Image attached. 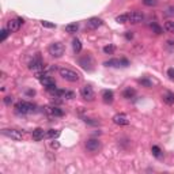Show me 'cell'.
Instances as JSON below:
<instances>
[{"label":"cell","mask_w":174,"mask_h":174,"mask_svg":"<svg viewBox=\"0 0 174 174\" xmlns=\"http://www.w3.org/2000/svg\"><path fill=\"white\" fill-rule=\"evenodd\" d=\"M37 109V106L31 102H26V101H20L15 105V110L17 113L19 114H30V113H34Z\"/></svg>","instance_id":"cell-1"},{"label":"cell","mask_w":174,"mask_h":174,"mask_svg":"<svg viewBox=\"0 0 174 174\" xmlns=\"http://www.w3.org/2000/svg\"><path fill=\"white\" fill-rule=\"evenodd\" d=\"M59 74H60V76L63 78V79H65V80L68 82H78L79 79H80V75L78 74L76 71L74 70H70V68H60L59 70Z\"/></svg>","instance_id":"cell-2"},{"label":"cell","mask_w":174,"mask_h":174,"mask_svg":"<svg viewBox=\"0 0 174 174\" xmlns=\"http://www.w3.org/2000/svg\"><path fill=\"white\" fill-rule=\"evenodd\" d=\"M64 50H65V48H64V45L60 42H53V44H50V46H49V53L53 57H56V59L63 56Z\"/></svg>","instance_id":"cell-3"},{"label":"cell","mask_w":174,"mask_h":174,"mask_svg":"<svg viewBox=\"0 0 174 174\" xmlns=\"http://www.w3.org/2000/svg\"><path fill=\"white\" fill-rule=\"evenodd\" d=\"M1 133L4 135V136L10 137V139H12V140H22L25 136V133L22 132V130L19 129H3L1 130Z\"/></svg>","instance_id":"cell-4"},{"label":"cell","mask_w":174,"mask_h":174,"mask_svg":"<svg viewBox=\"0 0 174 174\" xmlns=\"http://www.w3.org/2000/svg\"><path fill=\"white\" fill-rule=\"evenodd\" d=\"M104 65L106 67H114V68H118V67H128L129 65V61L127 59H110L104 63Z\"/></svg>","instance_id":"cell-5"},{"label":"cell","mask_w":174,"mask_h":174,"mask_svg":"<svg viewBox=\"0 0 174 174\" xmlns=\"http://www.w3.org/2000/svg\"><path fill=\"white\" fill-rule=\"evenodd\" d=\"M79 65H80L83 70L86 71H91L93 70V65H94V61H93V57L91 54H84L79 59Z\"/></svg>","instance_id":"cell-6"},{"label":"cell","mask_w":174,"mask_h":174,"mask_svg":"<svg viewBox=\"0 0 174 174\" xmlns=\"http://www.w3.org/2000/svg\"><path fill=\"white\" fill-rule=\"evenodd\" d=\"M86 150L90 151V152H97L101 150V141L98 139H90V140L86 141Z\"/></svg>","instance_id":"cell-7"},{"label":"cell","mask_w":174,"mask_h":174,"mask_svg":"<svg viewBox=\"0 0 174 174\" xmlns=\"http://www.w3.org/2000/svg\"><path fill=\"white\" fill-rule=\"evenodd\" d=\"M143 19H144V15L140 11H132V12L128 14V22H130V23H133V25L143 22Z\"/></svg>","instance_id":"cell-8"},{"label":"cell","mask_w":174,"mask_h":174,"mask_svg":"<svg viewBox=\"0 0 174 174\" xmlns=\"http://www.w3.org/2000/svg\"><path fill=\"white\" fill-rule=\"evenodd\" d=\"M22 25H23V19H20V18H15V19L8 20L7 29H8L11 33H14V31H18V30H19Z\"/></svg>","instance_id":"cell-9"},{"label":"cell","mask_w":174,"mask_h":174,"mask_svg":"<svg viewBox=\"0 0 174 174\" xmlns=\"http://www.w3.org/2000/svg\"><path fill=\"white\" fill-rule=\"evenodd\" d=\"M80 94H82V98L86 101H94L95 98V94H94L93 88L90 86H83L80 90Z\"/></svg>","instance_id":"cell-10"},{"label":"cell","mask_w":174,"mask_h":174,"mask_svg":"<svg viewBox=\"0 0 174 174\" xmlns=\"http://www.w3.org/2000/svg\"><path fill=\"white\" fill-rule=\"evenodd\" d=\"M29 68L31 71H36V72H40V71L44 70V61L41 60L40 57H36L29 63Z\"/></svg>","instance_id":"cell-11"},{"label":"cell","mask_w":174,"mask_h":174,"mask_svg":"<svg viewBox=\"0 0 174 174\" xmlns=\"http://www.w3.org/2000/svg\"><path fill=\"white\" fill-rule=\"evenodd\" d=\"M113 123L116 125H128L129 124V120H128V116L124 113H118L113 117Z\"/></svg>","instance_id":"cell-12"},{"label":"cell","mask_w":174,"mask_h":174,"mask_svg":"<svg viewBox=\"0 0 174 174\" xmlns=\"http://www.w3.org/2000/svg\"><path fill=\"white\" fill-rule=\"evenodd\" d=\"M40 82H41V84H42L44 87H46V90L48 88H53V87H56V82H54V79H52L49 75L42 76L40 79Z\"/></svg>","instance_id":"cell-13"},{"label":"cell","mask_w":174,"mask_h":174,"mask_svg":"<svg viewBox=\"0 0 174 174\" xmlns=\"http://www.w3.org/2000/svg\"><path fill=\"white\" fill-rule=\"evenodd\" d=\"M102 19H99V18H90V19L86 22L87 27L88 29H91V30H95V29H98V27L102 26Z\"/></svg>","instance_id":"cell-14"},{"label":"cell","mask_w":174,"mask_h":174,"mask_svg":"<svg viewBox=\"0 0 174 174\" xmlns=\"http://www.w3.org/2000/svg\"><path fill=\"white\" fill-rule=\"evenodd\" d=\"M46 109V113L50 114V116H53V117H63L64 116V112L61 110L59 106H49V107H45Z\"/></svg>","instance_id":"cell-15"},{"label":"cell","mask_w":174,"mask_h":174,"mask_svg":"<svg viewBox=\"0 0 174 174\" xmlns=\"http://www.w3.org/2000/svg\"><path fill=\"white\" fill-rule=\"evenodd\" d=\"M102 101H104L105 104H112L114 101V94L112 90H105L104 93H102Z\"/></svg>","instance_id":"cell-16"},{"label":"cell","mask_w":174,"mask_h":174,"mask_svg":"<svg viewBox=\"0 0 174 174\" xmlns=\"http://www.w3.org/2000/svg\"><path fill=\"white\" fill-rule=\"evenodd\" d=\"M45 136H46V133H45V130H44L42 128H36V129L33 130V140L40 141V140H42Z\"/></svg>","instance_id":"cell-17"},{"label":"cell","mask_w":174,"mask_h":174,"mask_svg":"<svg viewBox=\"0 0 174 174\" xmlns=\"http://www.w3.org/2000/svg\"><path fill=\"white\" fill-rule=\"evenodd\" d=\"M162 99L166 105H173L174 104V93L171 91H166V93L162 95Z\"/></svg>","instance_id":"cell-18"},{"label":"cell","mask_w":174,"mask_h":174,"mask_svg":"<svg viewBox=\"0 0 174 174\" xmlns=\"http://www.w3.org/2000/svg\"><path fill=\"white\" fill-rule=\"evenodd\" d=\"M78 29H79V23H76V22H74V23H70L65 26V31L70 34H74L78 31Z\"/></svg>","instance_id":"cell-19"},{"label":"cell","mask_w":174,"mask_h":174,"mask_svg":"<svg viewBox=\"0 0 174 174\" xmlns=\"http://www.w3.org/2000/svg\"><path fill=\"white\" fill-rule=\"evenodd\" d=\"M72 49H74L75 53H79L82 50V42L79 38H75V40L72 41Z\"/></svg>","instance_id":"cell-20"},{"label":"cell","mask_w":174,"mask_h":174,"mask_svg":"<svg viewBox=\"0 0 174 174\" xmlns=\"http://www.w3.org/2000/svg\"><path fill=\"white\" fill-rule=\"evenodd\" d=\"M60 136V130L57 129H49L46 132V137H50V139H57Z\"/></svg>","instance_id":"cell-21"},{"label":"cell","mask_w":174,"mask_h":174,"mask_svg":"<svg viewBox=\"0 0 174 174\" xmlns=\"http://www.w3.org/2000/svg\"><path fill=\"white\" fill-rule=\"evenodd\" d=\"M135 94H136V91L133 90V88H127V90L123 93V95H124V98H127V99H130V98H133L135 97Z\"/></svg>","instance_id":"cell-22"},{"label":"cell","mask_w":174,"mask_h":174,"mask_svg":"<svg viewBox=\"0 0 174 174\" xmlns=\"http://www.w3.org/2000/svg\"><path fill=\"white\" fill-rule=\"evenodd\" d=\"M139 83H140L141 86L147 87V88H150V87H152V82H151L150 79H147V78H141V79H139Z\"/></svg>","instance_id":"cell-23"},{"label":"cell","mask_w":174,"mask_h":174,"mask_svg":"<svg viewBox=\"0 0 174 174\" xmlns=\"http://www.w3.org/2000/svg\"><path fill=\"white\" fill-rule=\"evenodd\" d=\"M116 22H117V23H127L128 14H121V15H118V17L116 18Z\"/></svg>","instance_id":"cell-24"},{"label":"cell","mask_w":174,"mask_h":174,"mask_svg":"<svg viewBox=\"0 0 174 174\" xmlns=\"http://www.w3.org/2000/svg\"><path fill=\"white\" fill-rule=\"evenodd\" d=\"M151 151H152V155L157 158H162V150L158 146H152V148H151Z\"/></svg>","instance_id":"cell-25"},{"label":"cell","mask_w":174,"mask_h":174,"mask_svg":"<svg viewBox=\"0 0 174 174\" xmlns=\"http://www.w3.org/2000/svg\"><path fill=\"white\" fill-rule=\"evenodd\" d=\"M165 29H166L169 33L174 34V22L173 20H167V22L165 23Z\"/></svg>","instance_id":"cell-26"},{"label":"cell","mask_w":174,"mask_h":174,"mask_svg":"<svg viewBox=\"0 0 174 174\" xmlns=\"http://www.w3.org/2000/svg\"><path fill=\"white\" fill-rule=\"evenodd\" d=\"M11 31L8 30V29H3L1 30V37H0V42H4V41L7 40V37H8V34H10Z\"/></svg>","instance_id":"cell-27"},{"label":"cell","mask_w":174,"mask_h":174,"mask_svg":"<svg viewBox=\"0 0 174 174\" xmlns=\"http://www.w3.org/2000/svg\"><path fill=\"white\" fill-rule=\"evenodd\" d=\"M151 29H152V31H154L155 34H162V27L158 23H152L151 25Z\"/></svg>","instance_id":"cell-28"},{"label":"cell","mask_w":174,"mask_h":174,"mask_svg":"<svg viewBox=\"0 0 174 174\" xmlns=\"http://www.w3.org/2000/svg\"><path fill=\"white\" fill-rule=\"evenodd\" d=\"M114 50H116V48H114V45H107V46L104 48V52L106 54H113Z\"/></svg>","instance_id":"cell-29"},{"label":"cell","mask_w":174,"mask_h":174,"mask_svg":"<svg viewBox=\"0 0 174 174\" xmlns=\"http://www.w3.org/2000/svg\"><path fill=\"white\" fill-rule=\"evenodd\" d=\"M41 25H42L44 27H46V29H54V27H56V25L52 23V22H48V20H42Z\"/></svg>","instance_id":"cell-30"},{"label":"cell","mask_w":174,"mask_h":174,"mask_svg":"<svg viewBox=\"0 0 174 174\" xmlns=\"http://www.w3.org/2000/svg\"><path fill=\"white\" fill-rule=\"evenodd\" d=\"M143 3L148 7H155L158 4V0H143Z\"/></svg>","instance_id":"cell-31"},{"label":"cell","mask_w":174,"mask_h":174,"mask_svg":"<svg viewBox=\"0 0 174 174\" xmlns=\"http://www.w3.org/2000/svg\"><path fill=\"white\" fill-rule=\"evenodd\" d=\"M84 123H87L90 125H98V121H94L93 118H84Z\"/></svg>","instance_id":"cell-32"},{"label":"cell","mask_w":174,"mask_h":174,"mask_svg":"<svg viewBox=\"0 0 174 174\" xmlns=\"http://www.w3.org/2000/svg\"><path fill=\"white\" fill-rule=\"evenodd\" d=\"M50 147L53 148V150H57V148H60V143L56 141V140H53L52 143H50Z\"/></svg>","instance_id":"cell-33"},{"label":"cell","mask_w":174,"mask_h":174,"mask_svg":"<svg viewBox=\"0 0 174 174\" xmlns=\"http://www.w3.org/2000/svg\"><path fill=\"white\" fill-rule=\"evenodd\" d=\"M167 76L170 79H174V68H169L167 70Z\"/></svg>","instance_id":"cell-34"},{"label":"cell","mask_w":174,"mask_h":174,"mask_svg":"<svg viewBox=\"0 0 174 174\" xmlns=\"http://www.w3.org/2000/svg\"><path fill=\"white\" fill-rule=\"evenodd\" d=\"M4 104H6V105H11V104H12V97H6V98H4Z\"/></svg>","instance_id":"cell-35"},{"label":"cell","mask_w":174,"mask_h":174,"mask_svg":"<svg viewBox=\"0 0 174 174\" xmlns=\"http://www.w3.org/2000/svg\"><path fill=\"white\" fill-rule=\"evenodd\" d=\"M125 38H127V40H132V38H133L132 31H127V33H125Z\"/></svg>","instance_id":"cell-36"},{"label":"cell","mask_w":174,"mask_h":174,"mask_svg":"<svg viewBox=\"0 0 174 174\" xmlns=\"http://www.w3.org/2000/svg\"><path fill=\"white\" fill-rule=\"evenodd\" d=\"M26 94H27V95H30V97H31V95H36V91H34V90H29Z\"/></svg>","instance_id":"cell-37"}]
</instances>
